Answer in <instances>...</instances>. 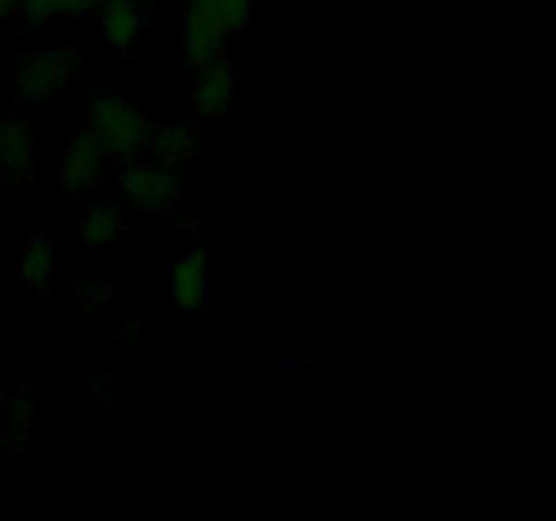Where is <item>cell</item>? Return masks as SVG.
I'll return each instance as SVG.
<instances>
[{"label": "cell", "mask_w": 556, "mask_h": 521, "mask_svg": "<svg viewBox=\"0 0 556 521\" xmlns=\"http://www.w3.org/2000/svg\"><path fill=\"white\" fill-rule=\"evenodd\" d=\"M144 150L152 152L155 163L177 168L185 157L193 150V128L182 123L161 125V128H150Z\"/></svg>", "instance_id": "obj_11"}, {"label": "cell", "mask_w": 556, "mask_h": 521, "mask_svg": "<svg viewBox=\"0 0 556 521\" xmlns=\"http://www.w3.org/2000/svg\"><path fill=\"white\" fill-rule=\"evenodd\" d=\"M33 418V405L25 394L11 396L9 399V423H11V434H22L27 427H30Z\"/></svg>", "instance_id": "obj_15"}, {"label": "cell", "mask_w": 556, "mask_h": 521, "mask_svg": "<svg viewBox=\"0 0 556 521\" xmlns=\"http://www.w3.org/2000/svg\"><path fill=\"white\" fill-rule=\"evenodd\" d=\"M212 3L220 11L223 22H226L231 36H239L250 25V20H253L255 0H212Z\"/></svg>", "instance_id": "obj_14"}, {"label": "cell", "mask_w": 556, "mask_h": 521, "mask_svg": "<svg viewBox=\"0 0 556 521\" xmlns=\"http://www.w3.org/2000/svg\"><path fill=\"white\" fill-rule=\"evenodd\" d=\"M11 16H16V0H0V27H3Z\"/></svg>", "instance_id": "obj_17"}, {"label": "cell", "mask_w": 556, "mask_h": 521, "mask_svg": "<svg viewBox=\"0 0 556 521\" xmlns=\"http://www.w3.org/2000/svg\"><path fill=\"white\" fill-rule=\"evenodd\" d=\"M5 402V391H3V380H0V407H3Z\"/></svg>", "instance_id": "obj_18"}, {"label": "cell", "mask_w": 556, "mask_h": 521, "mask_svg": "<svg viewBox=\"0 0 556 521\" xmlns=\"http://www.w3.org/2000/svg\"><path fill=\"white\" fill-rule=\"evenodd\" d=\"M52 269H54V255L52 244L43 237H33L30 242L22 247L20 260H16V275H20L22 285L33 288V291H47V285L52 282Z\"/></svg>", "instance_id": "obj_12"}, {"label": "cell", "mask_w": 556, "mask_h": 521, "mask_svg": "<svg viewBox=\"0 0 556 521\" xmlns=\"http://www.w3.org/2000/svg\"><path fill=\"white\" fill-rule=\"evenodd\" d=\"M237 92V74L228 63H215L210 68H201L199 87L193 92L195 114L206 119H217L228 112Z\"/></svg>", "instance_id": "obj_8"}, {"label": "cell", "mask_w": 556, "mask_h": 521, "mask_svg": "<svg viewBox=\"0 0 556 521\" xmlns=\"http://www.w3.org/2000/svg\"><path fill=\"white\" fill-rule=\"evenodd\" d=\"M81 239L90 247H101V244L114 242L119 233L125 231V212L117 204H98L85 215L79 226Z\"/></svg>", "instance_id": "obj_13"}, {"label": "cell", "mask_w": 556, "mask_h": 521, "mask_svg": "<svg viewBox=\"0 0 556 521\" xmlns=\"http://www.w3.org/2000/svg\"><path fill=\"white\" fill-rule=\"evenodd\" d=\"M119 182L130 204L147 215H166L179 201V177L174 166L139 163V166L125 168Z\"/></svg>", "instance_id": "obj_4"}, {"label": "cell", "mask_w": 556, "mask_h": 521, "mask_svg": "<svg viewBox=\"0 0 556 521\" xmlns=\"http://www.w3.org/2000/svg\"><path fill=\"white\" fill-rule=\"evenodd\" d=\"M87 128L98 136L109 155L136 157L147 147L150 123L125 98L101 96L87 109Z\"/></svg>", "instance_id": "obj_1"}, {"label": "cell", "mask_w": 556, "mask_h": 521, "mask_svg": "<svg viewBox=\"0 0 556 521\" xmlns=\"http://www.w3.org/2000/svg\"><path fill=\"white\" fill-rule=\"evenodd\" d=\"M226 22L212 0H188L182 14V30H179V47L182 60L195 68H210L220 63L223 49L231 41Z\"/></svg>", "instance_id": "obj_3"}, {"label": "cell", "mask_w": 556, "mask_h": 521, "mask_svg": "<svg viewBox=\"0 0 556 521\" xmlns=\"http://www.w3.org/2000/svg\"><path fill=\"white\" fill-rule=\"evenodd\" d=\"M98 25H101L103 38L114 49H119V52L134 49L139 43L141 25H144L141 3H136V0H106L98 9Z\"/></svg>", "instance_id": "obj_9"}, {"label": "cell", "mask_w": 556, "mask_h": 521, "mask_svg": "<svg viewBox=\"0 0 556 521\" xmlns=\"http://www.w3.org/2000/svg\"><path fill=\"white\" fill-rule=\"evenodd\" d=\"M136 3H152V0H136Z\"/></svg>", "instance_id": "obj_19"}, {"label": "cell", "mask_w": 556, "mask_h": 521, "mask_svg": "<svg viewBox=\"0 0 556 521\" xmlns=\"http://www.w3.org/2000/svg\"><path fill=\"white\" fill-rule=\"evenodd\" d=\"M109 298H112V291L106 285H101V282H85V288H81V302L87 307H103Z\"/></svg>", "instance_id": "obj_16"}, {"label": "cell", "mask_w": 556, "mask_h": 521, "mask_svg": "<svg viewBox=\"0 0 556 521\" xmlns=\"http://www.w3.org/2000/svg\"><path fill=\"white\" fill-rule=\"evenodd\" d=\"M106 0H16V16L25 30H43L58 16H76L98 11Z\"/></svg>", "instance_id": "obj_10"}, {"label": "cell", "mask_w": 556, "mask_h": 521, "mask_svg": "<svg viewBox=\"0 0 556 521\" xmlns=\"http://www.w3.org/2000/svg\"><path fill=\"white\" fill-rule=\"evenodd\" d=\"M74 68L76 58L68 49H43V52L25 54L16 60L11 71V90L20 101L47 103L68 87Z\"/></svg>", "instance_id": "obj_2"}, {"label": "cell", "mask_w": 556, "mask_h": 521, "mask_svg": "<svg viewBox=\"0 0 556 521\" xmlns=\"http://www.w3.org/2000/svg\"><path fill=\"white\" fill-rule=\"evenodd\" d=\"M109 152L90 128L76 130L60 155V182L71 195H85L106 174Z\"/></svg>", "instance_id": "obj_5"}, {"label": "cell", "mask_w": 556, "mask_h": 521, "mask_svg": "<svg viewBox=\"0 0 556 521\" xmlns=\"http://www.w3.org/2000/svg\"><path fill=\"white\" fill-rule=\"evenodd\" d=\"M0 171L11 179L33 177V130L20 114L0 117Z\"/></svg>", "instance_id": "obj_6"}, {"label": "cell", "mask_w": 556, "mask_h": 521, "mask_svg": "<svg viewBox=\"0 0 556 521\" xmlns=\"http://www.w3.org/2000/svg\"><path fill=\"white\" fill-rule=\"evenodd\" d=\"M210 296V258L206 250L195 247L182 255L174 269V302L185 313L201 309Z\"/></svg>", "instance_id": "obj_7"}]
</instances>
